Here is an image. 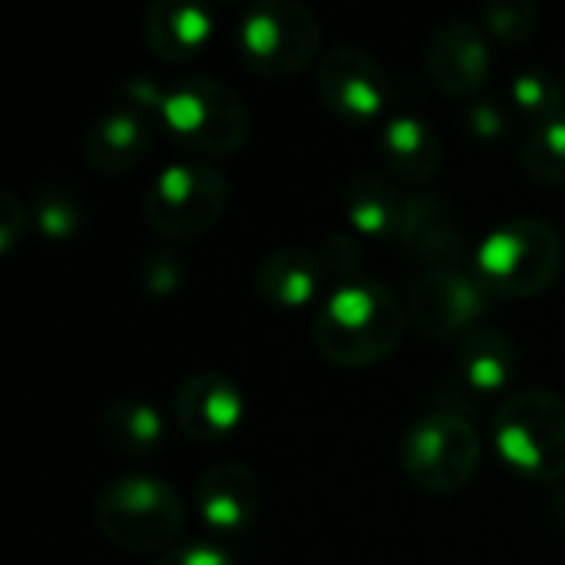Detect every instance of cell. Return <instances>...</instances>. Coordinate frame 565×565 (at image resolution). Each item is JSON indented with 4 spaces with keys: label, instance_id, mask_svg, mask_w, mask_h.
Segmentation results:
<instances>
[{
    "label": "cell",
    "instance_id": "obj_14",
    "mask_svg": "<svg viewBox=\"0 0 565 565\" xmlns=\"http://www.w3.org/2000/svg\"><path fill=\"white\" fill-rule=\"evenodd\" d=\"M513 367H516V351H513L510 338L497 328L480 324L460 344L454 391L460 397H467L470 411H477L480 397H490L510 384Z\"/></svg>",
    "mask_w": 565,
    "mask_h": 565
},
{
    "label": "cell",
    "instance_id": "obj_1",
    "mask_svg": "<svg viewBox=\"0 0 565 565\" xmlns=\"http://www.w3.org/2000/svg\"><path fill=\"white\" fill-rule=\"evenodd\" d=\"M404 308L397 295L377 281H348L315 315V348L338 367H367L384 361L404 334Z\"/></svg>",
    "mask_w": 565,
    "mask_h": 565
},
{
    "label": "cell",
    "instance_id": "obj_3",
    "mask_svg": "<svg viewBox=\"0 0 565 565\" xmlns=\"http://www.w3.org/2000/svg\"><path fill=\"white\" fill-rule=\"evenodd\" d=\"M96 523L99 533L126 553H159L175 543L185 523V507L166 480L122 473L103 487Z\"/></svg>",
    "mask_w": 565,
    "mask_h": 565
},
{
    "label": "cell",
    "instance_id": "obj_8",
    "mask_svg": "<svg viewBox=\"0 0 565 565\" xmlns=\"http://www.w3.org/2000/svg\"><path fill=\"white\" fill-rule=\"evenodd\" d=\"M480 434L463 414L434 411L420 417L404 444L401 463L407 477L430 493H454L467 487L480 470Z\"/></svg>",
    "mask_w": 565,
    "mask_h": 565
},
{
    "label": "cell",
    "instance_id": "obj_24",
    "mask_svg": "<svg viewBox=\"0 0 565 565\" xmlns=\"http://www.w3.org/2000/svg\"><path fill=\"white\" fill-rule=\"evenodd\" d=\"M513 103L530 113L540 122H553L559 119V106H563V86L553 73L546 70H526L513 79Z\"/></svg>",
    "mask_w": 565,
    "mask_h": 565
},
{
    "label": "cell",
    "instance_id": "obj_10",
    "mask_svg": "<svg viewBox=\"0 0 565 565\" xmlns=\"http://www.w3.org/2000/svg\"><path fill=\"white\" fill-rule=\"evenodd\" d=\"M318 96L334 116L367 122L387 106L391 83L371 53L358 46H334L318 63Z\"/></svg>",
    "mask_w": 565,
    "mask_h": 565
},
{
    "label": "cell",
    "instance_id": "obj_15",
    "mask_svg": "<svg viewBox=\"0 0 565 565\" xmlns=\"http://www.w3.org/2000/svg\"><path fill=\"white\" fill-rule=\"evenodd\" d=\"M401 242L427 268H460L463 232H460L450 205L444 199H437V195L407 199Z\"/></svg>",
    "mask_w": 565,
    "mask_h": 565
},
{
    "label": "cell",
    "instance_id": "obj_23",
    "mask_svg": "<svg viewBox=\"0 0 565 565\" xmlns=\"http://www.w3.org/2000/svg\"><path fill=\"white\" fill-rule=\"evenodd\" d=\"M33 218H36V228L53 238V242H66L76 235V228L83 225V205L79 199L63 189V185H50L36 195L33 202Z\"/></svg>",
    "mask_w": 565,
    "mask_h": 565
},
{
    "label": "cell",
    "instance_id": "obj_6",
    "mask_svg": "<svg viewBox=\"0 0 565 565\" xmlns=\"http://www.w3.org/2000/svg\"><path fill=\"white\" fill-rule=\"evenodd\" d=\"M248 70L281 79L308 70L321 50V23L298 0H258L235 30Z\"/></svg>",
    "mask_w": 565,
    "mask_h": 565
},
{
    "label": "cell",
    "instance_id": "obj_29",
    "mask_svg": "<svg viewBox=\"0 0 565 565\" xmlns=\"http://www.w3.org/2000/svg\"><path fill=\"white\" fill-rule=\"evenodd\" d=\"M26 232V212L17 202V195L10 189L0 192V252H13V245L23 238Z\"/></svg>",
    "mask_w": 565,
    "mask_h": 565
},
{
    "label": "cell",
    "instance_id": "obj_26",
    "mask_svg": "<svg viewBox=\"0 0 565 565\" xmlns=\"http://www.w3.org/2000/svg\"><path fill=\"white\" fill-rule=\"evenodd\" d=\"M185 268L172 252H149L139 265V285L152 298H169L182 288Z\"/></svg>",
    "mask_w": 565,
    "mask_h": 565
},
{
    "label": "cell",
    "instance_id": "obj_5",
    "mask_svg": "<svg viewBox=\"0 0 565 565\" xmlns=\"http://www.w3.org/2000/svg\"><path fill=\"white\" fill-rule=\"evenodd\" d=\"M493 440L513 473L526 480H563L565 401L540 387L507 397L493 420Z\"/></svg>",
    "mask_w": 565,
    "mask_h": 565
},
{
    "label": "cell",
    "instance_id": "obj_20",
    "mask_svg": "<svg viewBox=\"0 0 565 565\" xmlns=\"http://www.w3.org/2000/svg\"><path fill=\"white\" fill-rule=\"evenodd\" d=\"M344 212L351 225L367 238H401L407 199H401L387 179L361 172L344 189Z\"/></svg>",
    "mask_w": 565,
    "mask_h": 565
},
{
    "label": "cell",
    "instance_id": "obj_18",
    "mask_svg": "<svg viewBox=\"0 0 565 565\" xmlns=\"http://www.w3.org/2000/svg\"><path fill=\"white\" fill-rule=\"evenodd\" d=\"M381 156L391 166V172L407 185H427L444 159L440 136L434 126L420 116H394L381 132Z\"/></svg>",
    "mask_w": 565,
    "mask_h": 565
},
{
    "label": "cell",
    "instance_id": "obj_32",
    "mask_svg": "<svg viewBox=\"0 0 565 565\" xmlns=\"http://www.w3.org/2000/svg\"><path fill=\"white\" fill-rule=\"evenodd\" d=\"M556 513H559V523L565 526V483L563 490H559V500H556Z\"/></svg>",
    "mask_w": 565,
    "mask_h": 565
},
{
    "label": "cell",
    "instance_id": "obj_19",
    "mask_svg": "<svg viewBox=\"0 0 565 565\" xmlns=\"http://www.w3.org/2000/svg\"><path fill=\"white\" fill-rule=\"evenodd\" d=\"M321 288V258L305 248H278L262 258L255 291L278 308H301Z\"/></svg>",
    "mask_w": 565,
    "mask_h": 565
},
{
    "label": "cell",
    "instance_id": "obj_21",
    "mask_svg": "<svg viewBox=\"0 0 565 565\" xmlns=\"http://www.w3.org/2000/svg\"><path fill=\"white\" fill-rule=\"evenodd\" d=\"M103 437L109 447H116L119 454H152L166 430H162V417L149 401L139 397H119L103 411Z\"/></svg>",
    "mask_w": 565,
    "mask_h": 565
},
{
    "label": "cell",
    "instance_id": "obj_28",
    "mask_svg": "<svg viewBox=\"0 0 565 565\" xmlns=\"http://www.w3.org/2000/svg\"><path fill=\"white\" fill-rule=\"evenodd\" d=\"M122 106H129L132 113L139 116H162V106H166V89H159L149 76H132L126 79L122 86Z\"/></svg>",
    "mask_w": 565,
    "mask_h": 565
},
{
    "label": "cell",
    "instance_id": "obj_2",
    "mask_svg": "<svg viewBox=\"0 0 565 565\" xmlns=\"http://www.w3.org/2000/svg\"><path fill=\"white\" fill-rule=\"evenodd\" d=\"M559 268L563 242L543 218L503 222L473 255V278L487 288V295L503 298H536L550 291Z\"/></svg>",
    "mask_w": 565,
    "mask_h": 565
},
{
    "label": "cell",
    "instance_id": "obj_30",
    "mask_svg": "<svg viewBox=\"0 0 565 565\" xmlns=\"http://www.w3.org/2000/svg\"><path fill=\"white\" fill-rule=\"evenodd\" d=\"M156 565H235L232 556L218 546H209V543H189V546H179V550H169L166 556H159Z\"/></svg>",
    "mask_w": 565,
    "mask_h": 565
},
{
    "label": "cell",
    "instance_id": "obj_31",
    "mask_svg": "<svg viewBox=\"0 0 565 565\" xmlns=\"http://www.w3.org/2000/svg\"><path fill=\"white\" fill-rule=\"evenodd\" d=\"M467 122H470V132L480 136V139H497V136L507 129V116H503V113L497 109V103H490V99L473 103L470 113H467Z\"/></svg>",
    "mask_w": 565,
    "mask_h": 565
},
{
    "label": "cell",
    "instance_id": "obj_4",
    "mask_svg": "<svg viewBox=\"0 0 565 565\" xmlns=\"http://www.w3.org/2000/svg\"><path fill=\"white\" fill-rule=\"evenodd\" d=\"M159 122L175 142L205 156H232L252 132L242 96L215 76H189L166 89Z\"/></svg>",
    "mask_w": 565,
    "mask_h": 565
},
{
    "label": "cell",
    "instance_id": "obj_27",
    "mask_svg": "<svg viewBox=\"0 0 565 565\" xmlns=\"http://www.w3.org/2000/svg\"><path fill=\"white\" fill-rule=\"evenodd\" d=\"M318 258H321V268H328V271H334V275H344V278L358 275V271H361V262H364L361 245H358L351 235H341V232H334V235H328V238L321 242Z\"/></svg>",
    "mask_w": 565,
    "mask_h": 565
},
{
    "label": "cell",
    "instance_id": "obj_9",
    "mask_svg": "<svg viewBox=\"0 0 565 565\" xmlns=\"http://www.w3.org/2000/svg\"><path fill=\"white\" fill-rule=\"evenodd\" d=\"M487 308V288L460 268H424L411 288V321L430 341L470 334Z\"/></svg>",
    "mask_w": 565,
    "mask_h": 565
},
{
    "label": "cell",
    "instance_id": "obj_7",
    "mask_svg": "<svg viewBox=\"0 0 565 565\" xmlns=\"http://www.w3.org/2000/svg\"><path fill=\"white\" fill-rule=\"evenodd\" d=\"M228 205V179L212 162H169L146 192V222L172 242L202 238Z\"/></svg>",
    "mask_w": 565,
    "mask_h": 565
},
{
    "label": "cell",
    "instance_id": "obj_13",
    "mask_svg": "<svg viewBox=\"0 0 565 565\" xmlns=\"http://www.w3.org/2000/svg\"><path fill=\"white\" fill-rule=\"evenodd\" d=\"M195 503L205 526L215 533H242L262 510V487L245 463H215L202 473Z\"/></svg>",
    "mask_w": 565,
    "mask_h": 565
},
{
    "label": "cell",
    "instance_id": "obj_22",
    "mask_svg": "<svg viewBox=\"0 0 565 565\" xmlns=\"http://www.w3.org/2000/svg\"><path fill=\"white\" fill-rule=\"evenodd\" d=\"M523 169L543 185L565 182V119L540 122L523 142Z\"/></svg>",
    "mask_w": 565,
    "mask_h": 565
},
{
    "label": "cell",
    "instance_id": "obj_12",
    "mask_svg": "<svg viewBox=\"0 0 565 565\" xmlns=\"http://www.w3.org/2000/svg\"><path fill=\"white\" fill-rule=\"evenodd\" d=\"M427 73L447 96H470L490 76V46L477 23L450 20L427 43Z\"/></svg>",
    "mask_w": 565,
    "mask_h": 565
},
{
    "label": "cell",
    "instance_id": "obj_11",
    "mask_svg": "<svg viewBox=\"0 0 565 565\" xmlns=\"http://www.w3.org/2000/svg\"><path fill=\"white\" fill-rule=\"evenodd\" d=\"M242 411L245 404L238 384L218 371H199L185 377L172 404L179 430L199 444H215L228 437L238 427Z\"/></svg>",
    "mask_w": 565,
    "mask_h": 565
},
{
    "label": "cell",
    "instance_id": "obj_16",
    "mask_svg": "<svg viewBox=\"0 0 565 565\" xmlns=\"http://www.w3.org/2000/svg\"><path fill=\"white\" fill-rule=\"evenodd\" d=\"M149 142H152V132H149L146 116L132 113L129 106H116V109L103 113L86 129L83 152H86V162L96 172L119 175V172L136 169L146 159Z\"/></svg>",
    "mask_w": 565,
    "mask_h": 565
},
{
    "label": "cell",
    "instance_id": "obj_17",
    "mask_svg": "<svg viewBox=\"0 0 565 565\" xmlns=\"http://www.w3.org/2000/svg\"><path fill=\"white\" fill-rule=\"evenodd\" d=\"M215 17L185 0H156L146 10V43L166 63H185L212 40Z\"/></svg>",
    "mask_w": 565,
    "mask_h": 565
},
{
    "label": "cell",
    "instance_id": "obj_25",
    "mask_svg": "<svg viewBox=\"0 0 565 565\" xmlns=\"http://www.w3.org/2000/svg\"><path fill=\"white\" fill-rule=\"evenodd\" d=\"M483 23H487V30L497 40H503L510 46H520V43H526L536 33L540 10L530 0H493L483 10Z\"/></svg>",
    "mask_w": 565,
    "mask_h": 565
}]
</instances>
